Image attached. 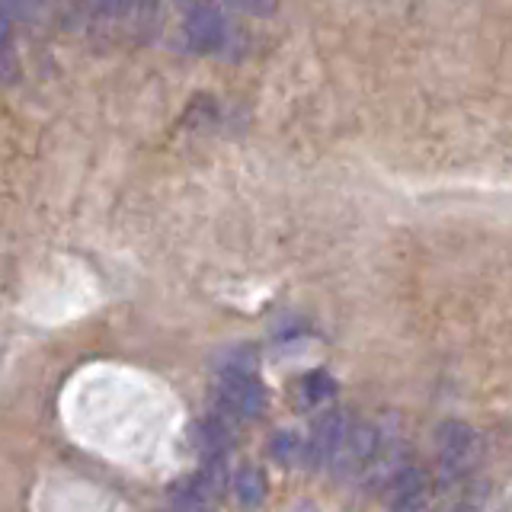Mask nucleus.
I'll use <instances>...</instances> for the list:
<instances>
[{"instance_id":"2","label":"nucleus","mask_w":512,"mask_h":512,"mask_svg":"<svg viewBox=\"0 0 512 512\" xmlns=\"http://www.w3.org/2000/svg\"><path fill=\"white\" fill-rule=\"evenodd\" d=\"M228 39V20H224L221 7L215 0H202L189 10L186 16V42L192 52L208 55V52H218Z\"/></svg>"},{"instance_id":"8","label":"nucleus","mask_w":512,"mask_h":512,"mask_svg":"<svg viewBox=\"0 0 512 512\" xmlns=\"http://www.w3.org/2000/svg\"><path fill=\"white\" fill-rule=\"evenodd\" d=\"M170 506L173 512H218V500L205 490L199 477H189L180 487H173Z\"/></svg>"},{"instance_id":"15","label":"nucleus","mask_w":512,"mask_h":512,"mask_svg":"<svg viewBox=\"0 0 512 512\" xmlns=\"http://www.w3.org/2000/svg\"><path fill=\"white\" fill-rule=\"evenodd\" d=\"M176 4H180V7H189V4H196V0H176Z\"/></svg>"},{"instance_id":"9","label":"nucleus","mask_w":512,"mask_h":512,"mask_svg":"<svg viewBox=\"0 0 512 512\" xmlns=\"http://www.w3.org/2000/svg\"><path fill=\"white\" fill-rule=\"evenodd\" d=\"M196 442L202 448L205 461H218L231 448V429L224 426V420H218V416H205L196 426Z\"/></svg>"},{"instance_id":"12","label":"nucleus","mask_w":512,"mask_h":512,"mask_svg":"<svg viewBox=\"0 0 512 512\" xmlns=\"http://www.w3.org/2000/svg\"><path fill=\"white\" fill-rule=\"evenodd\" d=\"M301 388H304V397H308L311 404H317V400H324V397L333 394V381L324 372H311L308 378L301 381Z\"/></svg>"},{"instance_id":"14","label":"nucleus","mask_w":512,"mask_h":512,"mask_svg":"<svg viewBox=\"0 0 512 512\" xmlns=\"http://www.w3.org/2000/svg\"><path fill=\"white\" fill-rule=\"evenodd\" d=\"M42 7V0H0V10H4L10 20L13 16H32Z\"/></svg>"},{"instance_id":"1","label":"nucleus","mask_w":512,"mask_h":512,"mask_svg":"<svg viewBox=\"0 0 512 512\" xmlns=\"http://www.w3.org/2000/svg\"><path fill=\"white\" fill-rule=\"evenodd\" d=\"M218 404L228 416L253 420L266 410V388L253 372H224L218 381Z\"/></svg>"},{"instance_id":"5","label":"nucleus","mask_w":512,"mask_h":512,"mask_svg":"<svg viewBox=\"0 0 512 512\" xmlns=\"http://www.w3.org/2000/svg\"><path fill=\"white\" fill-rule=\"evenodd\" d=\"M388 500L394 512H423L429 503L426 471L416 468V464H404V468L388 480Z\"/></svg>"},{"instance_id":"16","label":"nucleus","mask_w":512,"mask_h":512,"mask_svg":"<svg viewBox=\"0 0 512 512\" xmlns=\"http://www.w3.org/2000/svg\"><path fill=\"white\" fill-rule=\"evenodd\" d=\"M128 4H148V0H128Z\"/></svg>"},{"instance_id":"6","label":"nucleus","mask_w":512,"mask_h":512,"mask_svg":"<svg viewBox=\"0 0 512 512\" xmlns=\"http://www.w3.org/2000/svg\"><path fill=\"white\" fill-rule=\"evenodd\" d=\"M477 436L464 423H445L439 429V464L445 474H458L474 461Z\"/></svg>"},{"instance_id":"7","label":"nucleus","mask_w":512,"mask_h":512,"mask_svg":"<svg viewBox=\"0 0 512 512\" xmlns=\"http://www.w3.org/2000/svg\"><path fill=\"white\" fill-rule=\"evenodd\" d=\"M231 487H234V496H237V503L244 506V509H256L263 500H266V490H269V480H266V471L263 468H256V464H240L234 480H231Z\"/></svg>"},{"instance_id":"13","label":"nucleus","mask_w":512,"mask_h":512,"mask_svg":"<svg viewBox=\"0 0 512 512\" xmlns=\"http://www.w3.org/2000/svg\"><path fill=\"white\" fill-rule=\"evenodd\" d=\"M228 4L240 13H250V16H272L279 7V0H228Z\"/></svg>"},{"instance_id":"3","label":"nucleus","mask_w":512,"mask_h":512,"mask_svg":"<svg viewBox=\"0 0 512 512\" xmlns=\"http://www.w3.org/2000/svg\"><path fill=\"white\" fill-rule=\"evenodd\" d=\"M381 448V436L372 423H346V432L340 439V448H336L333 461L340 464L343 474H362L368 471V464L375 461Z\"/></svg>"},{"instance_id":"10","label":"nucleus","mask_w":512,"mask_h":512,"mask_svg":"<svg viewBox=\"0 0 512 512\" xmlns=\"http://www.w3.org/2000/svg\"><path fill=\"white\" fill-rule=\"evenodd\" d=\"M16 77V52H13V29L10 16L0 10V80Z\"/></svg>"},{"instance_id":"11","label":"nucleus","mask_w":512,"mask_h":512,"mask_svg":"<svg viewBox=\"0 0 512 512\" xmlns=\"http://www.w3.org/2000/svg\"><path fill=\"white\" fill-rule=\"evenodd\" d=\"M269 448H272V458L276 461H282V464H295L298 458H301V452H304V442H298V436L295 432H276L272 436V442H269Z\"/></svg>"},{"instance_id":"4","label":"nucleus","mask_w":512,"mask_h":512,"mask_svg":"<svg viewBox=\"0 0 512 512\" xmlns=\"http://www.w3.org/2000/svg\"><path fill=\"white\" fill-rule=\"evenodd\" d=\"M346 432V416L340 410H324L314 420L311 426V436L308 442H304V458H308V464H314V468H320V464L333 461L336 448H340V439Z\"/></svg>"}]
</instances>
